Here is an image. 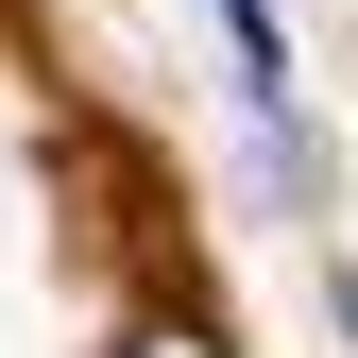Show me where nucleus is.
<instances>
[{
  "label": "nucleus",
  "instance_id": "f257e3e1",
  "mask_svg": "<svg viewBox=\"0 0 358 358\" xmlns=\"http://www.w3.org/2000/svg\"><path fill=\"white\" fill-rule=\"evenodd\" d=\"M222 34H239V69H256V120H273V103H290V17H273V0H222Z\"/></svg>",
  "mask_w": 358,
  "mask_h": 358
},
{
  "label": "nucleus",
  "instance_id": "f03ea898",
  "mask_svg": "<svg viewBox=\"0 0 358 358\" xmlns=\"http://www.w3.org/2000/svg\"><path fill=\"white\" fill-rule=\"evenodd\" d=\"M120 358H222V341L188 324V307H154V324H120Z\"/></svg>",
  "mask_w": 358,
  "mask_h": 358
}]
</instances>
